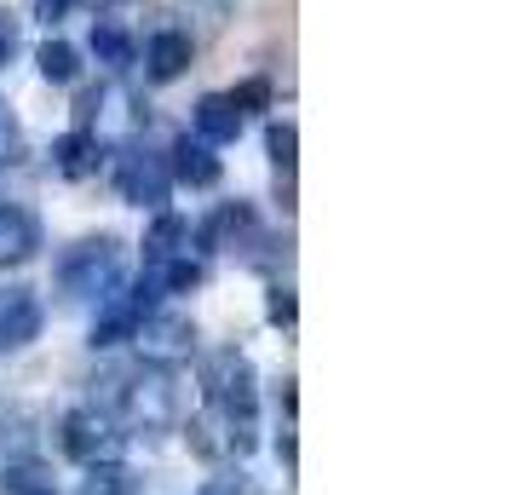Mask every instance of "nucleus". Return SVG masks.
<instances>
[{"label":"nucleus","instance_id":"f257e3e1","mask_svg":"<svg viewBox=\"0 0 512 495\" xmlns=\"http://www.w3.org/2000/svg\"><path fill=\"white\" fill-rule=\"evenodd\" d=\"M202 415L219 426L225 438V455H254L259 449V375L254 363L236 352V346H219V352L202 357Z\"/></svg>","mask_w":512,"mask_h":495},{"label":"nucleus","instance_id":"f03ea898","mask_svg":"<svg viewBox=\"0 0 512 495\" xmlns=\"http://www.w3.org/2000/svg\"><path fill=\"white\" fill-rule=\"evenodd\" d=\"M121 236H81L70 242L64 254H58V294L75 300V306H87V300H104V294H116L121 288Z\"/></svg>","mask_w":512,"mask_h":495},{"label":"nucleus","instance_id":"7ed1b4c3","mask_svg":"<svg viewBox=\"0 0 512 495\" xmlns=\"http://www.w3.org/2000/svg\"><path fill=\"white\" fill-rule=\"evenodd\" d=\"M58 449L70 455L75 467H110V461H121V449H127V432L110 415H98V409H70L58 421Z\"/></svg>","mask_w":512,"mask_h":495},{"label":"nucleus","instance_id":"20e7f679","mask_svg":"<svg viewBox=\"0 0 512 495\" xmlns=\"http://www.w3.org/2000/svg\"><path fill=\"white\" fill-rule=\"evenodd\" d=\"M156 294H162V288L150 283V277H139L133 288L104 294V306H98V317H93L87 346H93V352H110V346H121V340H133V334H139V323L156 311Z\"/></svg>","mask_w":512,"mask_h":495},{"label":"nucleus","instance_id":"39448f33","mask_svg":"<svg viewBox=\"0 0 512 495\" xmlns=\"http://www.w3.org/2000/svg\"><path fill=\"white\" fill-rule=\"evenodd\" d=\"M116 190H121V202H133V208L167 213V190H173L167 162L150 156V150H139V144H127L116 156Z\"/></svg>","mask_w":512,"mask_h":495},{"label":"nucleus","instance_id":"423d86ee","mask_svg":"<svg viewBox=\"0 0 512 495\" xmlns=\"http://www.w3.org/2000/svg\"><path fill=\"white\" fill-rule=\"evenodd\" d=\"M133 340H139L144 363H167V369H179V363L196 352V323H190L185 311H150Z\"/></svg>","mask_w":512,"mask_h":495},{"label":"nucleus","instance_id":"0eeeda50","mask_svg":"<svg viewBox=\"0 0 512 495\" xmlns=\"http://www.w3.org/2000/svg\"><path fill=\"white\" fill-rule=\"evenodd\" d=\"M41 323H47V306L35 288H0V352H24L41 340Z\"/></svg>","mask_w":512,"mask_h":495},{"label":"nucleus","instance_id":"6e6552de","mask_svg":"<svg viewBox=\"0 0 512 495\" xmlns=\"http://www.w3.org/2000/svg\"><path fill=\"white\" fill-rule=\"evenodd\" d=\"M219 156H213V144H202V139H173V150H167V179L173 185H190V190H213L219 185Z\"/></svg>","mask_w":512,"mask_h":495},{"label":"nucleus","instance_id":"1a4fd4ad","mask_svg":"<svg viewBox=\"0 0 512 495\" xmlns=\"http://www.w3.org/2000/svg\"><path fill=\"white\" fill-rule=\"evenodd\" d=\"M190 127H196V139L202 144H236L242 139V127H248V116L231 104V93H208V98H196V110H190Z\"/></svg>","mask_w":512,"mask_h":495},{"label":"nucleus","instance_id":"9d476101","mask_svg":"<svg viewBox=\"0 0 512 495\" xmlns=\"http://www.w3.org/2000/svg\"><path fill=\"white\" fill-rule=\"evenodd\" d=\"M190 58H196V41H190L185 29H156L150 47H144V75L156 87H167V81H179L190 70Z\"/></svg>","mask_w":512,"mask_h":495},{"label":"nucleus","instance_id":"9b49d317","mask_svg":"<svg viewBox=\"0 0 512 495\" xmlns=\"http://www.w3.org/2000/svg\"><path fill=\"white\" fill-rule=\"evenodd\" d=\"M52 167H58L64 179H93L98 167H104V144H98V133H87V127L58 133V139H52Z\"/></svg>","mask_w":512,"mask_h":495},{"label":"nucleus","instance_id":"f8f14e48","mask_svg":"<svg viewBox=\"0 0 512 495\" xmlns=\"http://www.w3.org/2000/svg\"><path fill=\"white\" fill-rule=\"evenodd\" d=\"M35 248H41V225H35V213L0 202V265L35 260Z\"/></svg>","mask_w":512,"mask_h":495},{"label":"nucleus","instance_id":"ddd939ff","mask_svg":"<svg viewBox=\"0 0 512 495\" xmlns=\"http://www.w3.org/2000/svg\"><path fill=\"white\" fill-rule=\"evenodd\" d=\"M190 248V225L179 219V213H156V225H150V236H144V277H156L167 260H179Z\"/></svg>","mask_w":512,"mask_h":495},{"label":"nucleus","instance_id":"4468645a","mask_svg":"<svg viewBox=\"0 0 512 495\" xmlns=\"http://www.w3.org/2000/svg\"><path fill=\"white\" fill-rule=\"evenodd\" d=\"M35 70H41V81H52V87H75V81H81V52H75L70 41H41Z\"/></svg>","mask_w":512,"mask_h":495},{"label":"nucleus","instance_id":"2eb2a0df","mask_svg":"<svg viewBox=\"0 0 512 495\" xmlns=\"http://www.w3.org/2000/svg\"><path fill=\"white\" fill-rule=\"evenodd\" d=\"M0 495H58V484L41 461H12L0 467Z\"/></svg>","mask_w":512,"mask_h":495},{"label":"nucleus","instance_id":"dca6fc26","mask_svg":"<svg viewBox=\"0 0 512 495\" xmlns=\"http://www.w3.org/2000/svg\"><path fill=\"white\" fill-rule=\"evenodd\" d=\"M93 58L104 70H127L133 64V35L121 24H93Z\"/></svg>","mask_w":512,"mask_h":495},{"label":"nucleus","instance_id":"f3484780","mask_svg":"<svg viewBox=\"0 0 512 495\" xmlns=\"http://www.w3.org/2000/svg\"><path fill=\"white\" fill-rule=\"evenodd\" d=\"M202 277H208V265H202V254H179V260H167L162 271H156V277H150V283L162 288V294H190V288L202 283Z\"/></svg>","mask_w":512,"mask_h":495},{"label":"nucleus","instance_id":"a211bd4d","mask_svg":"<svg viewBox=\"0 0 512 495\" xmlns=\"http://www.w3.org/2000/svg\"><path fill=\"white\" fill-rule=\"evenodd\" d=\"M75 495H139V484H133V472L121 467V461H110V467H87Z\"/></svg>","mask_w":512,"mask_h":495},{"label":"nucleus","instance_id":"6ab92c4d","mask_svg":"<svg viewBox=\"0 0 512 495\" xmlns=\"http://www.w3.org/2000/svg\"><path fill=\"white\" fill-rule=\"evenodd\" d=\"M265 150H271V162H277V173H282V185L294 179V150H300V133H294V121H271L265 127Z\"/></svg>","mask_w":512,"mask_h":495},{"label":"nucleus","instance_id":"aec40b11","mask_svg":"<svg viewBox=\"0 0 512 495\" xmlns=\"http://www.w3.org/2000/svg\"><path fill=\"white\" fill-rule=\"evenodd\" d=\"M185 444L202 455V461H225V438H219V426L208 421V415H196V421L185 426Z\"/></svg>","mask_w":512,"mask_h":495},{"label":"nucleus","instance_id":"412c9836","mask_svg":"<svg viewBox=\"0 0 512 495\" xmlns=\"http://www.w3.org/2000/svg\"><path fill=\"white\" fill-rule=\"evenodd\" d=\"M265 317H271V329H294L300 300H294V288L288 283H271V294H265Z\"/></svg>","mask_w":512,"mask_h":495},{"label":"nucleus","instance_id":"4be33fe9","mask_svg":"<svg viewBox=\"0 0 512 495\" xmlns=\"http://www.w3.org/2000/svg\"><path fill=\"white\" fill-rule=\"evenodd\" d=\"M202 495H271L259 478H248V472H236V467H225L219 478H208L202 484Z\"/></svg>","mask_w":512,"mask_h":495},{"label":"nucleus","instance_id":"5701e85b","mask_svg":"<svg viewBox=\"0 0 512 495\" xmlns=\"http://www.w3.org/2000/svg\"><path fill=\"white\" fill-rule=\"evenodd\" d=\"M231 104L242 110V116H259V110L271 104V81H265V75H254V81H242V87L231 93Z\"/></svg>","mask_w":512,"mask_h":495},{"label":"nucleus","instance_id":"b1692460","mask_svg":"<svg viewBox=\"0 0 512 495\" xmlns=\"http://www.w3.org/2000/svg\"><path fill=\"white\" fill-rule=\"evenodd\" d=\"M24 156V133L12 127V116H6V104H0V162H18Z\"/></svg>","mask_w":512,"mask_h":495},{"label":"nucleus","instance_id":"393cba45","mask_svg":"<svg viewBox=\"0 0 512 495\" xmlns=\"http://www.w3.org/2000/svg\"><path fill=\"white\" fill-rule=\"evenodd\" d=\"M12 58H18V18L0 12V64H12Z\"/></svg>","mask_w":512,"mask_h":495},{"label":"nucleus","instance_id":"a878e982","mask_svg":"<svg viewBox=\"0 0 512 495\" xmlns=\"http://www.w3.org/2000/svg\"><path fill=\"white\" fill-rule=\"evenodd\" d=\"M98 104H104V93H98V87H87V93L75 98V116H81V127H87V121L98 116Z\"/></svg>","mask_w":512,"mask_h":495},{"label":"nucleus","instance_id":"bb28decb","mask_svg":"<svg viewBox=\"0 0 512 495\" xmlns=\"http://www.w3.org/2000/svg\"><path fill=\"white\" fill-rule=\"evenodd\" d=\"M70 6H98V0H70Z\"/></svg>","mask_w":512,"mask_h":495},{"label":"nucleus","instance_id":"cd10ccee","mask_svg":"<svg viewBox=\"0 0 512 495\" xmlns=\"http://www.w3.org/2000/svg\"><path fill=\"white\" fill-rule=\"evenodd\" d=\"M0 202H6V179H0Z\"/></svg>","mask_w":512,"mask_h":495}]
</instances>
